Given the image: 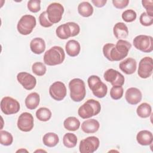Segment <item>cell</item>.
I'll return each instance as SVG.
<instances>
[{"label":"cell","instance_id":"60d3db41","mask_svg":"<svg viewBox=\"0 0 153 153\" xmlns=\"http://www.w3.org/2000/svg\"><path fill=\"white\" fill-rule=\"evenodd\" d=\"M27 152L28 151H27L26 149H19L16 151V152Z\"/></svg>","mask_w":153,"mask_h":153},{"label":"cell","instance_id":"ffe728a7","mask_svg":"<svg viewBox=\"0 0 153 153\" xmlns=\"http://www.w3.org/2000/svg\"><path fill=\"white\" fill-rule=\"evenodd\" d=\"M136 140L140 145H150L153 141L152 133L150 131L146 130H141L139 131L136 135Z\"/></svg>","mask_w":153,"mask_h":153},{"label":"cell","instance_id":"4fadbf2b","mask_svg":"<svg viewBox=\"0 0 153 153\" xmlns=\"http://www.w3.org/2000/svg\"><path fill=\"white\" fill-rule=\"evenodd\" d=\"M106 81L110 82L112 86H123L125 82L124 76L118 71L108 69L103 74Z\"/></svg>","mask_w":153,"mask_h":153},{"label":"cell","instance_id":"484cf974","mask_svg":"<svg viewBox=\"0 0 153 153\" xmlns=\"http://www.w3.org/2000/svg\"><path fill=\"white\" fill-rule=\"evenodd\" d=\"M78 13L84 17H88L93 13V6L87 1H84L79 4L78 6Z\"/></svg>","mask_w":153,"mask_h":153},{"label":"cell","instance_id":"f35d334b","mask_svg":"<svg viewBox=\"0 0 153 153\" xmlns=\"http://www.w3.org/2000/svg\"><path fill=\"white\" fill-rule=\"evenodd\" d=\"M113 5L118 9H123L126 8L128 3V0H113L112 1Z\"/></svg>","mask_w":153,"mask_h":153},{"label":"cell","instance_id":"cb8c5ba5","mask_svg":"<svg viewBox=\"0 0 153 153\" xmlns=\"http://www.w3.org/2000/svg\"><path fill=\"white\" fill-rule=\"evenodd\" d=\"M40 97L39 94L36 92H32L27 96L25 100V103L27 109L33 110L38 107Z\"/></svg>","mask_w":153,"mask_h":153},{"label":"cell","instance_id":"e575fe53","mask_svg":"<svg viewBox=\"0 0 153 153\" xmlns=\"http://www.w3.org/2000/svg\"><path fill=\"white\" fill-rule=\"evenodd\" d=\"M139 21L140 24L144 26H151L153 24V16H149L146 12H143L140 16Z\"/></svg>","mask_w":153,"mask_h":153},{"label":"cell","instance_id":"8992f818","mask_svg":"<svg viewBox=\"0 0 153 153\" xmlns=\"http://www.w3.org/2000/svg\"><path fill=\"white\" fill-rule=\"evenodd\" d=\"M88 85L93 94L98 98H103L108 92V87L97 75H91L87 79Z\"/></svg>","mask_w":153,"mask_h":153},{"label":"cell","instance_id":"2e32d148","mask_svg":"<svg viewBox=\"0 0 153 153\" xmlns=\"http://www.w3.org/2000/svg\"><path fill=\"white\" fill-rule=\"evenodd\" d=\"M17 79L23 87L27 90L33 89L36 84L35 77L26 72H19L17 75Z\"/></svg>","mask_w":153,"mask_h":153},{"label":"cell","instance_id":"7402d4cb","mask_svg":"<svg viewBox=\"0 0 153 153\" xmlns=\"http://www.w3.org/2000/svg\"><path fill=\"white\" fill-rule=\"evenodd\" d=\"M31 51L36 54H41L45 50V42L41 38H35L30 42Z\"/></svg>","mask_w":153,"mask_h":153},{"label":"cell","instance_id":"4dcf8cb0","mask_svg":"<svg viewBox=\"0 0 153 153\" xmlns=\"http://www.w3.org/2000/svg\"><path fill=\"white\" fill-rule=\"evenodd\" d=\"M13 142L12 134L7 131H0V143L4 146H10Z\"/></svg>","mask_w":153,"mask_h":153},{"label":"cell","instance_id":"d6a6232c","mask_svg":"<svg viewBox=\"0 0 153 153\" xmlns=\"http://www.w3.org/2000/svg\"><path fill=\"white\" fill-rule=\"evenodd\" d=\"M124 93V89L122 86H112L110 90V96L114 100L120 99Z\"/></svg>","mask_w":153,"mask_h":153},{"label":"cell","instance_id":"30bf717a","mask_svg":"<svg viewBox=\"0 0 153 153\" xmlns=\"http://www.w3.org/2000/svg\"><path fill=\"white\" fill-rule=\"evenodd\" d=\"M46 12L50 22L53 24L57 23L62 18L64 7L60 3L53 2L47 7Z\"/></svg>","mask_w":153,"mask_h":153},{"label":"cell","instance_id":"ba28073f","mask_svg":"<svg viewBox=\"0 0 153 153\" xmlns=\"http://www.w3.org/2000/svg\"><path fill=\"white\" fill-rule=\"evenodd\" d=\"M134 47L143 53H151L153 50L152 37L149 35H139L133 40Z\"/></svg>","mask_w":153,"mask_h":153},{"label":"cell","instance_id":"74e56055","mask_svg":"<svg viewBox=\"0 0 153 153\" xmlns=\"http://www.w3.org/2000/svg\"><path fill=\"white\" fill-rule=\"evenodd\" d=\"M142 6L146 10V13L149 16H153V1L152 0H142Z\"/></svg>","mask_w":153,"mask_h":153},{"label":"cell","instance_id":"d590c367","mask_svg":"<svg viewBox=\"0 0 153 153\" xmlns=\"http://www.w3.org/2000/svg\"><path fill=\"white\" fill-rule=\"evenodd\" d=\"M39 22L40 25L44 27H49L52 26L53 25L50 22L46 11H43L40 14L39 16Z\"/></svg>","mask_w":153,"mask_h":153},{"label":"cell","instance_id":"9c48e42d","mask_svg":"<svg viewBox=\"0 0 153 153\" xmlns=\"http://www.w3.org/2000/svg\"><path fill=\"white\" fill-rule=\"evenodd\" d=\"M0 106L1 111L8 115L17 113L20 108L19 102L10 96H5L2 99Z\"/></svg>","mask_w":153,"mask_h":153},{"label":"cell","instance_id":"9a60e30c","mask_svg":"<svg viewBox=\"0 0 153 153\" xmlns=\"http://www.w3.org/2000/svg\"><path fill=\"white\" fill-rule=\"evenodd\" d=\"M17 126L18 128L22 131H31L34 126V119L32 115L27 112L21 114L18 118Z\"/></svg>","mask_w":153,"mask_h":153},{"label":"cell","instance_id":"836d02e7","mask_svg":"<svg viewBox=\"0 0 153 153\" xmlns=\"http://www.w3.org/2000/svg\"><path fill=\"white\" fill-rule=\"evenodd\" d=\"M123 20L127 23L132 22L136 19L137 14L133 10L128 9L125 10L121 15Z\"/></svg>","mask_w":153,"mask_h":153},{"label":"cell","instance_id":"7c38bea8","mask_svg":"<svg viewBox=\"0 0 153 153\" xmlns=\"http://www.w3.org/2000/svg\"><path fill=\"white\" fill-rule=\"evenodd\" d=\"M153 60L151 57L142 58L139 63L137 74L141 78L146 79L149 78L152 74Z\"/></svg>","mask_w":153,"mask_h":153},{"label":"cell","instance_id":"f1b7e54d","mask_svg":"<svg viewBox=\"0 0 153 153\" xmlns=\"http://www.w3.org/2000/svg\"><path fill=\"white\" fill-rule=\"evenodd\" d=\"M77 141L76 136L72 133H66L63 137V143L65 146L68 148H74L76 145Z\"/></svg>","mask_w":153,"mask_h":153},{"label":"cell","instance_id":"ac0fdd59","mask_svg":"<svg viewBox=\"0 0 153 153\" xmlns=\"http://www.w3.org/2000/svg\"><path fill=\"white\" fill-rule=\"evenodd\" d=\"M119 68L124 74L131 75L134 74L136 70L137 62L134 59L128 57L120 63Z\"/></svg>","mask_w":153,"mask_h":153},{"label":"cell","instance_id":"1f68e13d","mask_svg":"<svg viewBox=\"0 0 153 153\" xmlns=\"http://www.w3.org/2000/svg\"><path fill=\"white\" fill-rule=\"evenodd\" d=\"M32 72L37 76H43L47 71L46 66L42 62H37L34 63L32 66Z\"/></svg>","mask_w":153,"mask_h":153},{"label":"cell","instance_id":"4316f807","mask_svg":"<svg viewBox=\"0 0 153 153\" xmlns=\"http://www.w3.org/2000/svg\"><path fill=\"white\" fill-rule=\"evenodd\" d=\"M80 121L75 117H69L66 118L63 122L64 127L71 131L77 130L80 127Z\"/></svg>","mask_w":153,"mask_h":153},{"label":"cell","instance_id":"d4e9b609","mask_svg":"<svg viewBox=\"0 0 153 153\" xmlns=\"http://www.w3.org/2000/svg\"><path fill=\"white\" fill-rule=\"evenodd\" d=\"M59 142V136L55 133H47L45 134L42 137V142L44 145L48 147H54L57 145Z\"/></svg>","mask_w":153,"mask_h":153},{"label":"cell","instance_id":"52a82bcc","mask_svg":"<svg viewBox=\"0 0 153 153\" xmlns=\"http://www.w3.org/2000/svg\"><path fill=\"white\" fill-rule=\"evenodd\" d=\"M36 24V18L33 16L26 14L23 16L18 22L17 29L21 35H27L32 32Z\"/></svg>","mask_w":153,"mask_h":153},{"label":"cell","instance_id":"ab89813d","mask_svg":"<svg viewBox=\"0 0 153 153\" xmlns=\"http://www.w3.org/2000/svg\"><path fill=\"white\" fill-rule=\"evenodd\" d=\"M91 2L93 5L98 8L103 7L105 5L106 3L107 2L106 0H91Z\"/></svg>","mask_w":153,"mask_h":153},{"label":"cell","instance_id":"3957f363","mask_svg":"<svg viewBox=\"0 0 153 153\" xmlns=\"http://www.w3.org/2000/svg\"><path fill=\"white\" fill-rule=\"evenodd\" d=\"M70 97L74 102L82 101L86 94L85 85L84 81L80 78H74L69 82Z\"/></svg>","mask_w":153,"mask_h":153},{"label":"cell","instance_id":"6da1fadb","mask_svg":"<svg viewBox=\"0 0 153 153\" xmlns=\"http://www.w3.org/2000/svg\"><path fill=\"white\" fill-rule=\"evenodd\" d=\"M131 47V44L124 39H118L112 47L109 53V60L111 62L120 61L126 57Z\"/></svg>","mask_w":153,"mask_h":153},{"label":"cell","instance_id":"83f0119b","mask_svg":"<svg viewBox=\"0 0 153 153\" xmlns=\"http://www.w3.org/2000/svg\"><path fill=\"white\" fill-rule=\"evenodd\" d=\"M137 115L142 118L149 117L152 113V108L148 103H142L139 105L136 109Z\"/></svg>","mask_w":153,"mask_h":153},{"label":"cell","instance_id":"8d00e7d4","mask_svg":"<svg viewBox=\"0 0 153 153\" xmlns=\"http://www.w3.org/2000/svg\"><path fill=\"white\" fill-rule=\"evenodd\" d=\"M41 1L30 0L27 2V8L32 13H37L41 10Z\"/></svg>","mask_w":153,"mask_h":153},{"label":"cell","instance_id":"5b68a950","mask_svg":"<svg viewBox=\"0 0 153 153\" xmlns=\"http://www.w3.org/2000/svg\"><path fill=\"white\" fill-rule=\"evenodd\" d=\"M79 26L72 22L62 24L59 26L56 30L57 36L61 39H66L70 37L75 36L79 34Z\"/></svg>","mask_w":153,"mask_h":153},{"label":"cell","instance_id":"f546056e","mask_svg":"<svg viewBox=\"0 0 153 153\" xmlns=\"http://www.w3.org/2000/svg\"><path fill=\"white\" fill-rule=\"evenodd\" d=\"M52 114L51 111L45 107H42L39 108L36 111V117L41 121H47L51 117Z\"/></svg>","mask_w":153,"mask_h":153},{"label":"cell","instance_id":"b9f144b4","mask_svg":"<svg viewBox=\"0 0 153 153\" xmlns=\"http://www.w3.org/2000/svg\"><path fill=\"white\" fill-rule=\"evenodd\" d=\"M39 151H43V152H45V151H44V150H37V151H36L35 152H39Z\"/></svg>","mask_w":153,"mask_h":153},{"label":"cell","instance_id":"e0dca14e","mask_svg":"<svg viewBox=\"0 0 153 153\" xmlns=\"http://www.w3.org/2000/svg\"><path fill=\"white\" fill-rule=\"evenodd\" d=\"M125 98L128 103L135 105L141 101L142 94L139 89L136 87H130L126 90Z\"/></svg>","mask_w":153,"mask_h":153},{"label":"cell","instance_id":"44dd1931","mask_svg":"<svg viewBox=\"0 0 153 153\" xmlns=\"http://www.w3.org/2000/svg\"><path fill=\"white\" fill-rule=\"evenodd\" d=\"M113 33L117 39H123L128 35V27L124 23L118 22L113 27Z\"/></svg>","mask_w":153,"mask_h":153},{"label":"cell","instance_id":"8fae6325","mask_svg":"<svg viewBox=\"0 0 153 153\" xmlns=\"http://www.w3.org/2000/svg\"><path fill=\"white\" fill-rule=\"evenodd\" d=\"M100 145V141L96 136H89L81 140L79 150L81 153H93L97 151Z\"/></svg>","mask_w":153,"mask_h":153},{"label":"cell","instance_id":"7a4b0ae2","mask_svg":"<svg viewBox=\"0 0 153 153\" xmlns=\"http://www.w3.org/2000/svg\"><path fill=\"white\" fill-rule=\"evenodd\" d=\"M44 62L48 66H56L62 63L65 59L64 50L60 46H53L44 53Z\"/></svg>","mask_w":153,"mask_h":153},{"label":"cell","instance_id":"603a6c76","mask_svg":"<svg viewBox=\"0 0 153 153\" xmlns=\"http://www.w3.org/2000/svg\"><path fill=\"white\" fill-rule=\"evenodd\" d=\"M65 50L68 56L71 57H76L80 53L81 46L77 41L71 39L66 42L65 45Z\"/></svg>","mask_w":153,"mask_h":153},{"label":"cell","instance_id":"277c9868","mask_svg":"<svg viewBox=\"0 0 153 153\" xmlns=\"http://www.w3.org/2000/svg\"><path fill=\"white\" fill-rule=\"evenodd\" d=\"M101 110L99 102L91 99L87 100L78 110V115L82 119L90 118L99 114Z\"/></svg>","mask_w":153,"mask_h":153},{"label":"cell","instance_id":"d6986e66","mask_svg":"<svg viewBox=\"0 0 153 153\" xmlns=\"http://www.w3.org/2000/svg\"><path fill=\"white\" fill-rule=\"evenodd\" d=\"M100 127L99 122L95 119H88L84 121L81 124V130L87 134L94 133Z\"/></svg>","mask_w":153,"mask_h":153},{"label":"cell","instance_id":"5bb4252c","mask_svg":"<svg viewBox=\"0 0 153 153\" xmlns=\"http://www.w3.org/2000/svg\"><path fill=\"white\" fill-rule=\"evenodd\" d=\"M66 87L65 84L61 81H56L50 87L49 94L55 100H62L66 97Z\"/></svg>","mask_w":153,"mask_h":153}]
</instances>
